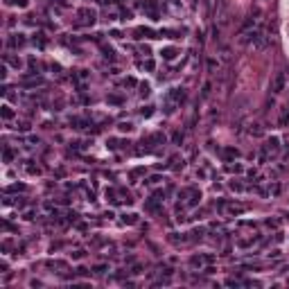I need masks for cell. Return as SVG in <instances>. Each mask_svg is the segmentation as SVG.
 Here are the masks:
<instances>
[{
	"label": "cell",
	"mask_w": 289,
	"mask_h": 289,
	"mask_svg": "<svg viewBox=\"0 0 289 289\" xmlns=\"http://www.w3.org/2000/svg\"><path fill=\"white\" fill-rule=\"evenodd\" d=\"M12 115H14V113H12V109H9V106H2V118H5V120H9Z\"/></svg>",
	"instance_id": "3"
},
{
	"label": "cell",
	"mask_w": 289,
	"mask_h": 289,
	"mask_svg": "<svg viewBox=\"0 0 289 289\" xmlns=\"http://www.w3.org/2000/svg\"><path fill=\"white\" fill-rule=\"evenodd\" d=\"M201 95H203V97H208V95H210V84L203 86V93H201Z\"/></svg>",
	"instance_id": "5"
},
{
	"label": "cell",
	"mask_w": 289,
	"mask_h": 289,
	"mask_svg": "<svg viewBox=\"0 0 289 289\" xmlns=\"http://www.w3.org/2000/svg\"><path fill=\"white\" fill-rule=\"evenodd\" d=\"M165 59H174V50H165Z\"/></svg>",
	"instance_id": "6"
},
{
	"label": "cell",
	"mask_w": 289,
	"mask_h": 289,
	"mask_svg": "<svg viewBox=\"0 0 289 289\" xmlns=\"http://www.w3.org/2000/svg\"><path fill=\"white\" fill-rule=\"evenodd\" d=\"M282 88H285V75H278L271 84V93H280Z\"/></svg>",
	"instance_id": "1"
},
{
	"label": "cell",
	"mask_w": 289,
	"mask_h": 289,
	"mask_svg": "<svg viewBox=\"0 0 289 289\" xmlns=\"http://www.w3.org/2000/svg\"><path fill=\"white\" fill-rule=\"evenodd\" d=\"M109 102H113V104H120V102H122V97H115V95H113V97H109Z\"/></svg>",
	"instance_id": "7"
},
{
	"label": "cell",
	"mask_w": 289,
	"mask_h": 289,
	"mask_svg": "<svg viewBox=\"0 0 289 289\" xmlns=\"http://www.w3.org/2000/svg\"><path fill=\"white\" fill-rule=\"evenodd\" d=\"M287 122H289V109H287V111H285V113L280 115V127H285Z\"/></svg>",
	"instance_id": "2"
},
{
	"label": "cell",
	"mask_w": 289,
	"mask_h": 289,
	"mask_svg": "<svg viewBox=\"0 0 289 289\" xmlns=\"http://www.w3.org/2000/svg\"><path fill=\"white\" fill-rule=\"evenodd\" d=\"M12 66H16V68H21V59H7Z\"/></svg>",
	"instance_id": "4"
}]
</instances>
